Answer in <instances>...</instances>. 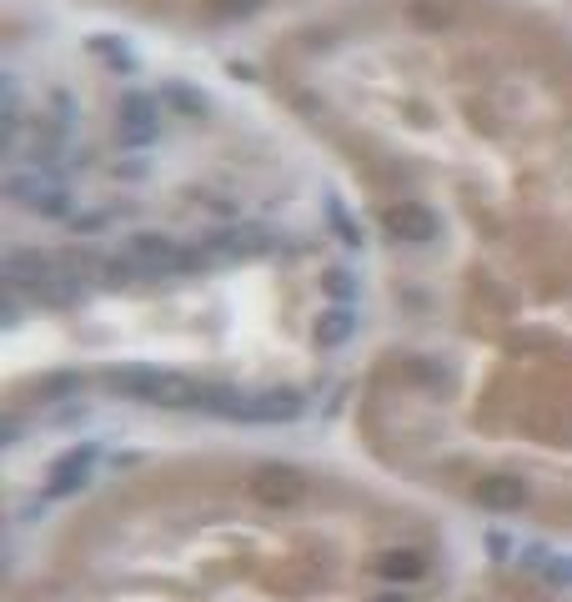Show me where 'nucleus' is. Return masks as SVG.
Masks as SVG:
<instances>
[{
  "instance_id": "1",
  "label": "nucleus",
  "mask_w": 572,
  "mask_h": 602,
  "mask_svg": "<svg viewBox=\"0 0 572 602\" xmlns=\"http://www.w3.org/2000/svg\"><path fill=\"white\" fill-rule=\"evenodd\" d=\"M111 392L116 397H136V402H151V407H176V412H206V397L211 387L196 382V377H181V372H116L111 377Z\"/></svg>"
},
{
  "instance_id": "2",
  "label": "nucleus",
  "mask_w": 572,
  "mask_h": 602,
  "mask_svg": "<svg viewBox=\"0 0 572 602\" xmlns=\"http://www.w3.org/2000/svg\"><path fill=\"white\" fill-rule=\"evenodd\" d=\"M246 492H251V502H261V507H292V502L307 497V477H302L292 462H266V467H256V472L246 477Z\"/></svg>"
},
{
  "instance_id": "3",
  "label": "nucleus",
  "mask_w": 572,
  "mask_h": 602,
  "mask_svg": "<svg viewBox=\"0 0 572 602\" xmlns=\"http://www.w3.org/2000/svg\"><path fill=\"white\" fill-rule=\"evenodd\" d=\"M231 422H292V417H302V397L297 392H236V402H231V412H226Z\"/></svg>"
},
{
  "instance_id": "4",
  "label": "nucleus",
  "mask_w": 572,
  "mask_h": 602,
  "mask_svg": "<svg viewBox=\"0 0 572 602\" xmlns=\"http://www.w3.org/2000/svg\"><path fill=\"white\" fill-rule=\"evenodd\" d=\"M116 131H121L126 146H151L156 131H161V111H156V101H151V96H126L121 111H116Z\"/></svg>"
},
{
  "instance_id": "5",
  "label": "nucleus",
  "mask_w": 572,
  "mask_h": 602,
  "mask_svg": "<svg viewBox=\"0 0 572 602\" xmlns=\"http://www.w3.org/2000/svg\"><path fill=\"white\" fill-rule=\"evenodd\" d=\"M6 191H11V201H21L31 211H66V191L51 176H11Z\"/></svg>"
},
{
  "instance_id": "6",
  "label": "nucleus",
  "mask_w": 572,
  "mask_h": 602,
  "mask_svg": "<svg viewBox=\"0 0 572 602\" xmlns=\"http://www.w3.org/2000/svg\"><path fill=\"white\" fill-rule=\"evenodd\" d=\"M477 502L487 512H517V507H527V482L507 477V472H492V477L477 482Z\"/></svg>"
},
{
  "instance_id": "7",
  "label": "nucleus",
  "mask_w": 572,
  "mask_h": 602,
  "mask_svg": "<svg viewBox=\"0 0 572 602\" xmlns=\"http://www.w3.org/2000/svg\"><path fill=\"white\" fill-rule=\"evenodd\" d=\"M56 266H61V261L46 256V251H11V256H6V286H11V291H31V286L46 281Z\"/></svg>"
},
{
  "instance_id": "8",
  "label": "nucleus",
  "mask_w": 572,
  "mask_h": 602,
  "mask_svg": "<svg viewBox=\"0 0 572 602\" xmlns=\"http://www.w3.org/2000/svg\"><path fill=\"white\" fill-rule=\"evenodd\" d=\"M387 226H392V236H402V241H432V236H437V211L407 201V206H392V211H387Z\"/></svg>"
},
{
  "instance_id": "9",
  "label": "nucleus",
  "mask_w": 572,
  "mask_h": 602,
  "mask_svg": "<svg viewBox=\"0 0 572 602\" xmlns=\"http://www.w3.org/2000/svg\"><path fill=\"white\" fill-rule=\"evenodd\" d=\"M91 462H96V452H91V447L66 452V457L51 467V477H46V497H66V492H76V487L91 477Z\"/></svg>"
},
{
  "instance_id": "10",
  "label": "nucleus",
  "mask_w": 572,
  "mask_h": 602,
  "mask_svg": "<svg viewBox=\"0 0 572 602\" xmlns=\"http://www.w3.org/2000/svg\"><path fill=\"white\" fill-rule=\"evenodd\" d=\"M271 241H266V231H256V226H231V231H221V236H211V251H226V256H246V251H266Z\"/></svg>"
},
{
  "instance_id": "11",
  "label": "nucleus",
  "mask_w": 572,
  "mask_h": 602,
  "mask_svg": "<svg viewBox=\"0 0 572 602\" xmlns=\"http://www.w3.org/2000/svg\"><path fill=\"white\" fill-rule=\"evenodd\" d=\"M377 572H382L387 582H417V577L427 572V557H422V552H382V557H377Z\"/></svg>"
},
{
  "instance_id": "12",
  "label": "nucleus",
  "mask_w": 572,
  "mask_h": 602,
  "mask_svg": "<svg viewBox=\"0 0 572 602\" xmlns=\"http://www.w3.org/2000/svg\"><path fill=\"white\" fill-rule=\"evenodd\" d=\"M352 337V312L347 307H337V312H327L322 322H317V342L322 347H342Z\"/></svg>"
},
{
  "instance_id": "13",
  "label": "nucleus",
  "mask_w": 572,
  "mask_h": 602,
  "mask_svg": "<svg viewBox=\"0 0 572 602\" xmlns=\"http://www.w3.org/2000/svg\"><path fill=\"white\" fill-rule=\"evenodd\" d=\"M91 51H96V56H111L106 66H116V71H131V66H136V51H131L126 41H111V36H91Z\"/></svg>"
},
{
  "instance_id": "14",
  "label": "nucleus",
  "mask_w": 572,
  "mask_h": 602,
  "mask_svg": "<svg viewBox=\"0 0 572 602\" xmlns=\"http://www.w3.org/2000/svg\"><path fill=\"white\" fill-rule=\"evenodd\" d=\"M211 11H216V16H226V21H241V16L261 11V0H211Z\"/></svg>"
},
{
  "instance_id": "15",
  "label": "nucleus",
  "mask_w": 572,
  "mask_h": 602,
  "mask_svg": "<svg viewBox=\"0 0 572 602\" xmlns=\"http://www.w3.org/2000/svg\"><path fill=\"white\" fill-rule=\"evenodd\" d=\"M542 567L557 587H572V557H542Z\"/></svg>"
},
{
  "instance_id": "16",
  "label": "nucleus",
  "mask_w": 572,
  "mask_h": 602,
  "mask_svg": "<svg viewBox=\"0 0 572 602\" xmlns=\"http://www.w3.org/2000/svg\"><path fill=\"white\" fill-rule=\"evenodd\" d=\"M166 96H176V106H181V111H191V116H196V111H206V96H196V91H186V86H171Z\"/></svg>"
},
{
  "instance_id": "17",
  "label": "nucleus",
  "mask_w": 572,
  "mask_h": 602,
  "mask_svg": "<svg viewBox=\"0 0 572 602\" xmlns=\"http://www.w3.org/2000/svg\"><path fill=\"white\" fill-rule=\"evenodd\" d=\"M377 602H412L407 592H387V597H377Z\"/></svg>"
}]
</instances>
